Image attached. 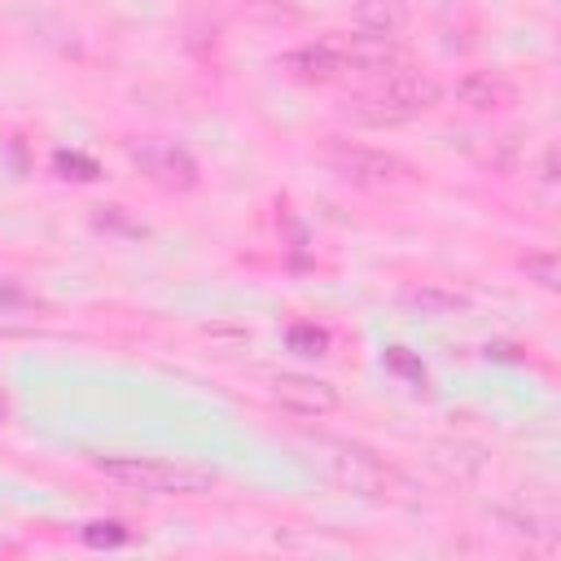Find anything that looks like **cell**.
I'll use <instances>...</instances> for the list:
<instances>
[{
	"instance_id": "e0dca14e",
	"label": "cell",
	"mask_w": 561,
	"mask_h": 561,
	"mask_svg": "<svg viewBox=\"0 0 561 561\" xmlns=\"http://www.w3.org/2000/svg\"><path fill=\"white\" fill-rule=\"evenodd\" d=\"M83 539H88V543H123L127 530H123L118 522H88V526H83Z\"/></svg>"
},
{
	"instance_id": "277c9868",
	"label": "cell",
	"mask_w": 561,
	"mask_h": 561,
	"mask_svg": "<svg viewBox=\"0 0 561 561\" xmlns=\"http://www.w3.org/2000/svg\"><path fill=\"white\" fill-rule=\"evenodd\" d=\"M316 460L320 469L342 486V491H355V495H381L390 486V469L359 443H346V438H316Z\"/></svg>"
},
{
	"instance_id": "8992f818",
	"label": "cell",
	"mask_w": 561,
	"mask_h": 561,
	"mask_svg": "<svg viewBox=\"0 0 561 561\" xmlns=\"http://www.w3.org/2000/svg\"><path fill=\"white\" fill-rule=\"evenodd\" d=\"M320 39L342 61V75H373L377 79V75H390L394 66H403V48H399L394 35H377V31H355V35L329 31Z\"/></svg>"
},
{
	"instance_id": "ac0fdd59",
	"label": "cell",
	"mask_w": 561,
	"mask_h": 561,
	"mask_svg": "<svg viewBox=\"0 0 561 561\" xmlns=\"http://www.w3.org/2000/svg\"><path fill=\"white\" fill-rule=\"evenodd\" d=\"M9 416V399H4V390H0V421Z\"/></svg>"
},
{
	"instance_id": "30bf717a",
	"label": "cell",
	"mask_w": 561,
	"mask_h": 561,
	"mask_svg": "<svg viewBox=\"0 0 561 561\" xmlns=\"http://www.w3.org/2000/svg\"><path fill=\"white\" fill-rule=\"evenodd\" d=\"M399 302H403L408 311L425 316V320H443V316L465 311V298L451 294V289H443V285H408V289L399 294Z\"/></svg>"
},
{
	"instance_id": "7a4b0ae2",
	"label": "cell",
	"mask_w": 561,
	"mask_h": 561,
	"mask_svg": "<svg viewBox=\"0 0 561 561\" xmlns=\"http://www.w3.org/2000/svg\"><path fill=\"white\" fill-rule=\"evenodd\" d=\"M96 473H105L110 482L140 491V495H202L215 486L210 469L197 465H180V460H153V456H101L92 460Z\"/></svg>"
},
{
	"instance_id": "ba28073f",
	"label": "cell",
	"mask_w": 561,
	"mask_h": 561,
	"mask_svg": "<svg viewBox=\"0 0 561 561\" xmlns=\"http://www.w3.org/2000/svg\"><path fill=\"white\" fill-rule=\"evenodd\" d=\"M451 96H456V105H465L469 114H504V110L517 105L522 92H517V83H513L504 70H469V75L456 79Z\"/></svg>"
},
{
	"instance_id": "4fadbf2b",
	"label": "cell",
	"mask_w": 561,
	"mask_h": 561,
	"mask_svg": "<svg viewBox=\"0 0 561 561\" xmlns=\"http://www.w3.org/2000/svg\"><path fill=\"white\" fill-rule=\"evenodd\" d=\"M285 337H289V346H294L298 355H324V351H329V333H324L320 324H307V320H302V324H289Z\"/></svg>"
},
{
	"instance_id": "7c38bea8",
	"label": "cell",
	"mask_w": 561,
	"mask_h": 561,
	"mask_svg": "<svg viewBox=\"0 0 561 561\" xmlns=\"http://www.w3.org/2000/svg\"><path fill=\"white\" fill-rule=\"evenodd\" d=\"M522 272H526V280H535L548 294L561 285V259H557V250H526L522 254Z\"/></svg>"
},
{
	"instance_id": "9c48e42d",
	"label": "cell",
	"mask_w": 561,
	"mask_h": 561,
	"mask_svg": "<svg viewBox=\"0 0 561 561\" xmlns=\"http://www.w3.org/2000/svg\"><path fill=\"white\" fill-rule=\"evenodd\" d=\"M280 66H285L294 79H302V83H337V79H346V75H342V61L333 57V48H329L324 39H311V44L285 53Z\"/></svg>"
},
{
	"instance_id": "9a60e30c",
	"label": "cell",
	"mask_w": 561,
	"mask_h": 561,
	"mask_svg": "<svg viewBox=\"0 0 561 561\" xmlns=\"http://www.w3.org/2000/svg\"><path fill=\"white\" fill-rule=\"evenodd\" d=\"M35 307V298L18 285V280H0V311L4 316H18V311H31Z\"/></svg>"
},
{
	"instance_id": "5b68a950",
	"label": "cell",
	"mask_w": 561,
	"mask_h": 561,
	"mask_svg": "<svg viewBox=\"0 0 561 561\" xmlns=\"http://www.w3.org/2000/svg\"><path fill=\"white\" fill-rule=\"evenodd\" d=\"M127 158L162 193H188L202 180L197 158L175 140H127Z\"/></svg>"
},
{
	"instance_id": "8fae6325",
	"label": "cell",
	"mask_w": 561,
	"mask_h": 561,
	"mask_svg": "<svg viewBox=\"0 0 561 561\" xmlns=\"http://www.w3.org/2000/svg\"><path fill=\"white\" fill-rule=\"evenodd\" d=\"M355 22H359V31L394 35L408 22V4L403 0H355Z\"/></svg>"
},
{
	"instance_id": "2e32d148",
	"label": "cell",
	"mask_w": 561,
	"mask_h": 561,
	"mask_svg": "<svg viewBox=\"0 0 561 561\" xmlns=\"http://www.w3.org/2000/svg\"><path fill=\"white\" fill-rule=\"evenodd\" d=\"M53 167H57V171H79L75 180H96V175H101L92 158H83V153H66V149L53 153Z\"/></svg>"
},
{
	"instance_id": "52a82bcc",
	"label": "cell",
	"mask_w": 561,
	"mask_h": 561,
	"mask_svg": "<svg viewBox=\"0 0 561 561\" xmlns=\"http://www.w3.org/2000/svg\"><path fill=\"white\" fill-rule=\"evenodd\" d=\"M272 399H276L285 412L311 416V421L333 416V412L342 408L337 390H333L329 381H320V377H307V373H280V377H272Z\"/></svg>"
},
{
	"instance_id": "5bb4252c",
	"label": "cell",
	"mask_w": 561,
	"mask_h": 561,
	"mask_svg": "<svg viewBox=\"0 0 561 561\" xmlns=\"http://www.w3.org/2000/svg\"><path fill=\"white\" fill-rule=\"evenodd\" d=\"M386 368L399 373V377H408L412 386H425V368H421L403 346H390V351H386Z\"/></svg>"
},
{
	"instance_id": "6da1fadb",
	"label": "cell",
	"mask_w": 561,
	"mask_h": 561,
	"mask_svg": "<svg viewBox=\"0 0 561 561\" xmlns=\"http://www.w3.org/2000/svg\"><path fill=\"white\" fill-rule=\"evenodd\" d=\"M443 101V88L434 75L412 70V66H394L390 75H377L368 88H355L342 96V114L368 127H394V123H412L421 114H430Z\"/></svg>"
},
{
	"instance_id": "3957f363",
	"label": "cell",
	"mask_w": 561,
	"mask_h": 561,
	"mask_svg": "<svg viewBox=\"0 0 561 561\" xmlns=\"http://www.w3.org/2000/svg\"><path fill=\"white\" fill-rule=\"evenodd\" d=\"M320 162H324L333 175H342L346 184L368 188V193H390V188H408V184H416L412 162H403V158L390 153V149H373V145L329 140V145L320 149Z\"/></svg>"
}]
</instances>
